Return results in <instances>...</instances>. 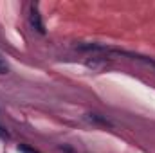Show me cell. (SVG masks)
Instances as JSON below:
<instances>
[{
  "label": "cell",
  "mask_w": 155,
  "mask_h": 153,
  "mask_svg": "<svg viewBox=\"0 0 155 153\" xmlns=\"http://www.w3.org/2000/svg\"><path fill=\"white\" fill-rule=\"evenodd\" d=\"M0 130H2V128H0ZM5 135H7L5 132H0V137H5Z\"/></svg>",
  "instance_id": "5b68a950"
},
{
  "label": "cell",
  "mask_w": 155,
  "mask_h": 153,
  "mask_svg": "<svg viewBox=\"0 0 155 153\" xmlns=\"http://www.w3.org/2000/svg\"><path fill=\"white\" fill-rule=\"evenodd\" d=\"M18 150H20V151H24V153H36L35 150H31V148H27V146H20Z\"/></svg>",
  "instance_id": "277c9868"
},
{
  "label": "cell",
  "mask_w": 155,
  "mask_h": 153,
  "mask_svg": "<svg viewBox=\"0 0 155 153\" xmlns=\"http://www.w3.org/2000/svg\"><path fill=\"white\" fill-rule=\"evenodd\" d=\"M7 72H9L7 61H5V58H2V56H0V74H7Z\"/></svg>",
  "instance_id": "3957f363"
},
{
  "label": "cell",
  "mask_w": 155,
  "mask_h": 153,
  "mask_svg": "<svg viewBox=\"0 0 155 153\" xmlns=\"http://www.w3.org/2000/svg\"><path fill=\"white\" fill-rule=\"evenodd\" d=\"M31 25L38 31L40 34H43V33H45V29H43V22H41V16H40V13H38L36 4H33V5H31Z\"/></svg>",
  "instance_id": "6da1fadb"
},
{
  "label": "cell",
  "mask_w": 155,
  "mask_h": 153,
  "mask_svg": "<svg viewBox=\"0 0 155 153\" xmlns=\"http://www.w3.org/2000/svg\"><path fill=\"white\" fill-rule=\"evenodd\" d=\"M88 121L99 122V124H105V126H110V122H108L107 119H103V117H99V115H96V114H88Z\"/></svg>",
  "instance_id": "7a4b0ae2"
}]
</instances>
